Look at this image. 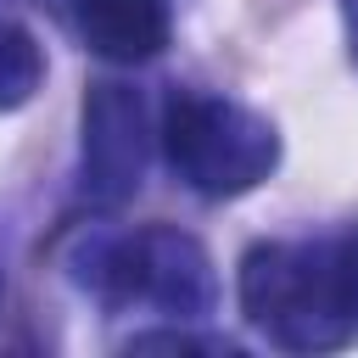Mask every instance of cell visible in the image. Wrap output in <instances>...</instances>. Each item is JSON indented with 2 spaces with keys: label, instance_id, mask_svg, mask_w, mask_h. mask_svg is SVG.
<instances>
[{
  "label": "cell",
  "instance_id": "3957f363",
  "mask_svg": "<svg viewBox=\"0 0 358 358\" xmlns=\"http://www.w3.org/2000/svg\"><path fill=\"white\" fill-rule=\"evenodd\" d=\"M162 151L168 168L196 196H241L263 185L280 162V129L224 95H173L162 112Z\"/></svg>",
  "mask_w": 358,
  "mask_h": 358
},
{
  "label": "cell",
  "instance_id": "52a82bcc",
  "mask_svg": "<svg viewBox=\"0 0 358 358\" xmlns=\"http://www.w3.org/2000/svg\"><path fill=\"white\" fill-rule=\"evenodd\" d=\"M129 352H241V347L218 336H190V330H145L129 341Z\"/></svg>",
  "mask_w": 358,
  "mask_h": 358
},
{
  "label": "cell",
  "instance_id": "7a4b0ae2",
  "mask_svg": "<svg viewBox=\"0 0 358 358\" xmlns=\"http://www.w3.org/2000/svg\"><path fill=\"white\" fill-rule=\"evenodd\" d=\"M67 274L78 291L129 308L145 302L168 319H201L218 302V280H213V257L201 252L196 235L185 229H134V235H112V229H84L67 246Z\"/></svg>",
  "mask_w": 358,
  "mask_h": 358
},
{
  "label": "cell",
  "instance_id": "5b68a950",
  "mask_svg": "<svg viewBox=\"0 0 358 358\" xmlns=\"http://www.w3.org/2000/svg\"><path fill=\"white\" fill-rule=\"evenodd\" d=\"M73 22L106 62H151L168 45V0H73Z\"/></svg>",
  "mask_w": 358,
  "mask_h": 358
},
{
  "label": "cell",
  "instance_id": "8992f818",
  "mask_svg": "<svg viewBox=\"0 0 358 358\" xmlns=\"http://www.w3.org/2000/svg\"><path fill=\"white\" fill-rule=\"evenodd\" d=\"M39 78H45V56L34 34L17 22H0V112H17L22 101H34Z\"/></svg>",
  "mask_w": 358,
  "mask_h": 358
},
{
  "label": "cell",
  "instance_id": "9c48e42d",
  "mask_svg": "<svg viewBox=\"0 0 358 358\" xmlns=\"http://www.w3.org/2000/svg\"><path fill=\"white\" fill-rule=\"evenodd\" d=\"M0 302H6V280H0Z\"/></svg>",
  "mask_w": 358,
  "mask_h": 358
},
{
  "label": "cell",
  "instance_id": "ba28073f",
  "mask_svg": "<svg viewBox=\"0 0 358 358\" xmlns=\"http://www.w3.org/2000/svg\"><path fill=\"white\" fill-rule=\"evenodd\" d=\"M347 11V39H352V62H358V0H341Z\"/></svg>",
  "mask_w": 358,
  "mask_h": 358
},
{
  "label": "cell",
  "instance_id": "277c9868",
  "mask_svg": "<svg viewBox=\"0 0 358 358\" xmlns=\"http://www.w3.org/2000/svg\"><path fill=\"white\" fill-rule=\"evenodd\" d=\"M84 196L95 207H123L145 179V101L129 84H95L84 95Z\"/></svg>",
  "mask_w": 358,
  "mask_h": 358
},
{
  "label": "cell",
  "instance_id": "6da1fadb",
  "mask_svg": "<svg viewBox=\"0 0 358 358\" xmlns=\"http://www.w3.org/2000/svg\"><path fill=\"white\" fill-rule=\"evenodd\" d=\"M241 313L285 352L358 336V224L319 241H268L241 257Z\"/></svg>",
  "mask_w": 358,
  "mask_h": 358
}]
</instances>
